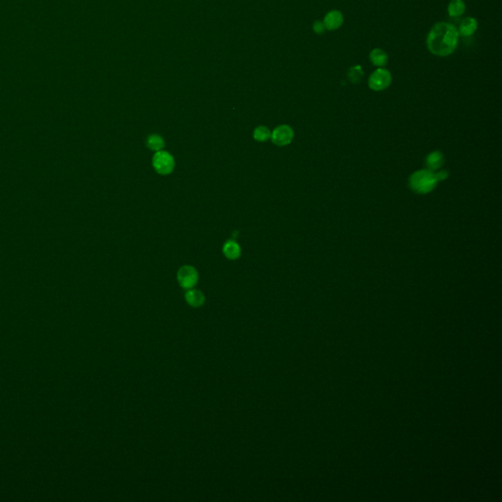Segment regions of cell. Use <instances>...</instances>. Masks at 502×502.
Segmentation results:
<instances>
[{
    "label": "cell",
    "mask_w": 502,
    "mask_h": 502,
    "mask_svg": "<svg viewBox=\"0 0 502 502\" xmlns=\"http://www.w3.org/2000/svg\"><path fill=\"white\" fill-rule=\"evenodd\" d=\"M324 25L326 30L336 31L340 29L344 24V15L339 10H332L329 12L324 19Z\"/></svg>",
    "instance_id": "7"
},
{
    "label": "cell",
    "mask_w": 502,
    "mask_h": 502,
    "mask_svg": "<svg viewBox=\"0 0 502 502\" xmlns=\"http://www.w3.org/2000/svg\"><path fill=\"white\" fill-rule=\"evenodd\" d=\"M392 78L390 71L384 68L376 69L369 78V88L375 92H381L388 89L392 83Z\"/></svg>",
    "instance_id": "4"
},
{
    "label": "cell",
    "mask_w": 502,
    "mask_h": 502,
    "mask_svg": "<svg viewBox=\"0 0 502 502\" xmlns=\"http://www.w3.org/2000/svg\"><path fill=\"white\" fill-rule=\"evenodd\" d=\"M152 165L155 171L163 176L171 174L175 169V159L167 151H157L152 158Z\"/></svg>",
    "instance_id": "3"
},
{
    "label": "cell",
    "mask_w": 502,
    "mask_h": 502,
    "mask_svg": "<svg viewBox=\"0 0 502 502\" xmlns=\"http://www.w3.org/2000/svg\"><path fill=\"white\" fill-rule=\"evenodd\" d=\"M295 133L289 126L282 125L277 127L271 134L272 141L278 146H285L294 140Z\"/></svg>",
    "instance_id": "6"
},
{
    "label": "cell",
    "mask_w": 502,
    "mask_h": 502,
    "mask_svg": "<svg viewBox=\"0 0 502 502\" xmlns=\"http://www.w3.org/2000/svg\"><path fill=\"white\" fill-rule=\"evenodd\" d=\"M223 252H224V255L228 259L235 260L240 257L241 249H240L239 244L236 241H235L233 239H229L225 242V244L223 246Z\"/></svg>",
    "instance_id": "9"
},
{
    "label": "cell",
    "mask_w": 502,
    "mask_h": 502,
    "mask_svg": "<svg viewBox=\"0 0 502 502\" xmlns=\"http://www.w3.org/2000/svg\"><path fill=\"white\" fill-rule=\"evenodd\" d=\"M458 38L459 32L454 25L445 22L437 23L428 34L427 47L434 55L445 57L456 49Z\"/></svg>",
    "instance_id": "1"
},
{
    "label": "cell",
    "mask_w": 502,
    "mask_h": 502,
    "mask_svg": "<svg viewBox=\"0 0 502 502\" xmlns=\"http://www.w3.org/2000/svg\"><path fill=\"white\" fill-rule=\"evenodd\" d=\"M253 138L257 141H266L271 139V132L265 126H259L253 132Z\"/></svg>",
    "instance_id": "16"
},
{
    "label": "cell",
    "mask_w": 502,
    "mask_h": 502,
    "mask_svg": "<svg viewBox=\"0 0 502 502\" xmlns=\"http://www.w3.org/2000/svg\"><path fill=\"white\" fill-rule=\"evenodd\" d=\"M477 29H478L477 20L472 17H467L461 22V24H460L458 32H459V34L464 35V36H470L473 33H475Z\"/></svg>",
    "instance_id": "12"
},
{
    "label": "cell",
    "mask_w": 502,
    "mask_h": 502,
    "mask_svg": "<svg viewBox=\"0 0 502 502\" xmlns=\"http://www.w3.org/2000/svg\"><path fill=\"white\" fill-rule=\"evenodd\" d=\"M325 25L322 21H315L314 24H313V31L317 33V34H323L325 32Z\"/></svg>",
    "instance_id": "17"
},
{
    "label": "cell",
    "mask_w": 502,
    "mask_h": 502,
    "mask_svg": "<svg viewBox=\"0 0 502 502\" xmlns=\"http://www.w3.org/2000/svg\"><path fill=\"white\" fill-rule=\"evenodd\" d=\"M146 145L149 149L157 152V151H160L163 149V147L165 146V141H164L163 138L159 135H150L147 138Z\"/></svg>",
    "instance_id": "14"
},
{
    "label": "cell",
    "mask_w": 502,
    "mask_h": 502,
    "mask_svg": "<svg viewBox=\"0 0 502 502\" xmlns=\"http://www.w3.org/2000/svg\"><path fill=\"white\" fill-rule=\"evenodd\" d=\"M426 164L430 171L435 172V171L440 169L442 165L444 164V156L439 151L432 152L428 155V157L426 159Z\"/></svg>",
    "instance_id": "10"
},
{
    "label": "cell",
    "mask_w": 502,
    "mask_h": 502,
    "mask_svg": "<svg viewBox=\"0 0 502 502\" xmlns=\"http://www.w3.org/2000/svg\"><path fill=\"white\" fill-rule=\"evenodd\" d=\"M177 279L180 283V285L185 289L193 288L196 283L198 282V272L197 270L190 266V265H185L180 268L177 274Z\"/></svg>",
    "instance_id": "5"
},
{
    "label": "cell",
    "mask_w": 502,
    "mask_h": 502,
    "mask_svg": "<svg viewBox=\"0 0 502 502\" xmlns=\"http://www.w3.org/2000/svg\"><path fill=\"white\" fill-rule=\"evenodd\" d=\"M466 5L463 0H451L448 5V14L450 17H460L465 13Z\"/></svg>",
    "instance_id": "13"
},
{
    "label": "cell",
    "mask_w": 502,
    "mask_h": 502,
    "mask_svg": "<svg viewBox=\"0 0 502 502\" xmlns=\"http://www.w3.org/2000/svg\"><path fill=\"white\" fill-rule=\"evenodd\" d=\"M363 77H364V72L360 65L353 66L348 70L347 78L350 80V82H352V83L360 82L362 80Z\"/></svg>",
    "instance_id": "15"
},
{
    "label": "cell",
    "mask_w": 502,
    "mask_h": 502,
    "mask_svg": "<svg viewBox=\"0 0 502 502\" xmlns=\"http://www.w3.org/2000/svg\"><path fill=\"white\" fill-rule=\"evenodd\" d=\"M186 301L188 305L192 307H200L205 302V297L202 292L198 289L189 288L185 295Z\"/></svg>",
    "instance_id": "8"
},
{
    "label": "cell",
    "mask_w": 502,
    "mask_h": 502,
    "mask_svg": "<svg viewBox=\"0 0 502 502\" xmlns=\"http://www.w3.org/2000/svg\"><path fill=\"white\" fill-rule=\"evenodd\" d=\"M370 60L374 66L376 67H385L388 64L389 56L387 52L381 48H375L370 52Z\"/></svg>",
    "instance_id": "11"
},
{
    "label": "cell",
    "mask_w": 502,
    "mask_h": 502,
    "mask_svg": "<svg viewBox=\"0 0 502 502\" xmlns=\"http://www.w3.org/2000/svg\"><path fill=\"white\" fill-rule=\"evenodd\" d=\"M439 182L438 173L430 170H421L415 172L409 180V186L413 191L420 194L431 192Z\"/></svg>",
    "instance_id": "2"
}]
</instances>
